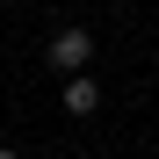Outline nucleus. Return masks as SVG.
Segmentation results:
<instances>
[{
	"label": "nucleus",
	"instance_id": "nucleus-1",
	"mask_svg": "<svg viewBox=\"0 0 159 159\" xmlns=\"http://www.w3.org/2000/svg\"><path fill=\"white\" fill-rule=\"evenodd\" d=\"M43 58L58 65V72H87V58H94V29H58L43 43Z\"/></svg>",
	"mask_w": 159,
	"mask_h": 159
},
{
	"label": "nucleus",
	"instance_id": "nucleus-2",
	"mask_svg": "<svg viewBox=\"0 0 159 159\" xmlns=\"http://www.w3.org/2000/svg\"><path fill=\"white\" fill-rule=\"evenodd\" d=\"M65 109H72V116H94V109H101V80L65 72Z\"/></svg>",
	"mask_w": 159,
	"mask_h": 159
},
{
	"label": "nucleus",
	"instance_id": "nucleus-3",
	"mask_svg": "<svg viewBox=\"0 0 159 159\" xmlns=\"http://www.w3.org/2000/svg\"><path fill=\"white\" fill-rule=\"evenodd\" d=\"M0 159H22V152H15V145H0Z\"/></svg>",
	"mask_w": 159,
	"mask_h": 159
}]
</instances>
